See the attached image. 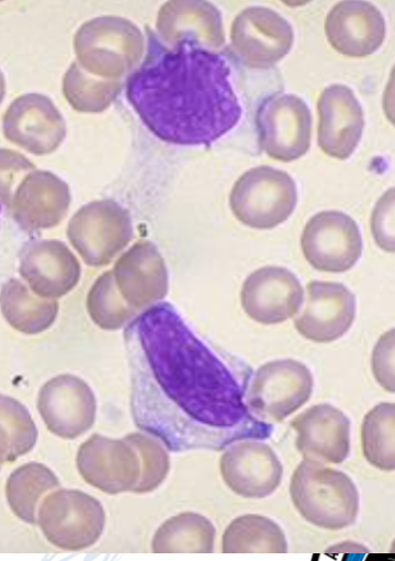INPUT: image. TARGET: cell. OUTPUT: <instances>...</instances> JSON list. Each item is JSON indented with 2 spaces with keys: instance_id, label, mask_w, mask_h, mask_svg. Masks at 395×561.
<instances>
[{
  "instance_id": "obj_3",
  "label": "cell",
  "mask_w": 395,
  "mask_h": 561,
  "mask_svg": "<svg viewBox=\"0 0 395 561\" xmlns=\"http://www.w3.org/2000/svg\"><path fill=\"white\" fill-rule=\"evenodd\" d=\"M290 495L296 511L319 528L351 526L359 513V492L349 476L319 461L303 459L295 468Z\"/></svg>"
},
{
  "instance_id": "obj_36",
  "label": "cell",
  "mask_w": 395,
  "mask_h": 561,
  "mask_svg": "<svg viewBox=\"0 0 395 561\" xmlns=\"http://www.w3.org/2000/svg\"><path fill=\"white\" fill-rule=\"evenodd\" d=\"M395 331L391 329L376 342L371 357V367L375 380L386 391L395 390Z\"/></svg>"
},
{
  "instance_id": "obj_1",
  "label": "cell",
  "mask_w": 395,
  "mask_h": 561,
  "mask_svg": "<svg viewBox=\"0 0 395 561\" xmlns=\"http://www.w3.org/2000/svg\"><path fill=\"white\" fill-rule=\"evenodd\" d=\"M124 339L133 422L168 450L218 451L271 436L273 425L247 403L251 367L203 342L169 302L134 317Z\"/></svg>"
},
{
  "instance_id": "obj_11",
  "label": "cell",
  "mask_w": 395,
  "mask_h": 561,
  "mask_svg": "<svg viewBox=\"0 0 395 561\" xmlns=\"http://www.w3.org/2000/svg\"><path fill=\"white\" fill-rule=\"evenodd\" d=\"M362 237L357 222L339 210L314 215L305 225L301 248L316 270L342 273L356 265L362 254Z\"/></svg>"
},
{
  "instance_id": "obj_12",
  "label": "cell",
  "mask_w": 395,
  "mask_h": 561,
  "mask_svg": "<svg viewBox=\"0 0 395 561\" xmlns=\"http://www.w3.org/2000/svg\"><path fill=\"white\" fill-rule=\"evenodd\" d=\"M76 465L87 483L109 494L133 492L142 472L138 450L128 439L100 434L80 445Z\"/></svg>"
},
{
  "instance_id": "obj_29",
  "label": "cell",
  "mask_w": 395,
  "mask_h": 561,
  "mask_svg": "<svg viewBox=\"0 0 395 561\" xmlns=\"http://www.w3.org/2000/svg\"><path fill=\"white\" fill-rule=\"evenodd\" d=\"M362 451L373 467L395 469V404L381 402L363 417L361 426Z\"/></svg>"
},
{
  "instance_id": "obj_39",
  "label": "cell",
  "mask_w": 395,
  "mask_h": 561,
  "mask_svg": "<svg viewBox=\"0 0 395 561\" xmlns=\"http://www.w3.org/2000/svg\"><path fill=\"white\" fill-rule=\"evenodd\" d=\"M1 1H4V0H0V2H1Z\"/></svg>"
},
{
  "instance_id": "obj_19",
  "label": "cell",
  "mask_w": 395,
  "mask_h": 561,
  "mask_svg": "<svg viewBox=\"0 0 395 561\" xmlns=\"http://www.w3.org/2000/svg\"><path fill=\"white\" fill-rule=\"evenodd\" d=\"M156 34L168 46L191 43L216 50L225 44L222 13L208 0H168L159 9Z\"/></svg>"
},
{
  "instance_id": "obj_38",
  "label": "cell",
  "mask_w": 395,
  "mask_h": 561,
  "mask_svg": "<svg viewBox=\"0 0 395 561\" xmlns=\"http://www.w3.org/2000/svg\"><path fill=\"white\" fill-rule=\"evenodd\" d=\"M5 95V78L0 69V104L2 103Z\"/></svg>"
},
{
  "instance_id": "obj_25",
  "label": "cell",
  "mask_w": 395,
  "mask_h": 561,
  "mask_svg": "<svg viewBox=\"0 0 395 561\" xmlns=\"http://www.w3.org/2000/svg\"><path fill=\"white\" fill-rule=\"evenodd\" d=\"M0 310L16 331L38 334L54 323L58 304L34 294L22 282L12 278L1 289Z\"/></svg>"
},
{
  "instance_id": "obj_4",
  "label": "cell",
  "mask_w": 395,
  "mask_h": 561,
  "mask_svg": "<svg viewBox=\"0 0 395 561\" xmlns=\"http://www.w3.org/2000/svg\"><path fill=\"white\" fill-rule=\"evenodd\" d=\"M145 36L131 20L101 15L86 21L74 37L76 61L87 72L111 80H121L140 62Z\"/></svg>"
},
{
  "instance_id": "obj_7",
  "label": "cell",
  "mask_w": 395,
  "mask_h": 561,
  "mask_svg": "<svg viewBox=\"0 0 395 561\" xmlns=\"http://www.w3.org/2000/svg\"><path fill=\"white\" fill-rule=\"evenodd\" d=\"M313 388L314 378L305 364L293 358L275 359L252 374L247 403L262 421L280 422L309 400Z\"/></svg>"
},
{
  "instance_id": "obj_27",
  "label": "cell",
  "mask_w": 395,
  "mask_h": 561,
  "mask_svg": "<svg viewBox=\"0 0 395 561\" xmlns=\"http://www.w3.org/2000/svg\"><path fill=\"white\" fill-rule=\"evenodd\" d=\"M58 486L59 480L48 467L40 462H29L9 476L5 496L16 517L25 523L35 524L41 501Z\"/></svg>"
},
{
  "instance_id": "obj_30",
  "label": "cell",
  "mask_w": 395,
  "mask_h": 561,
  "mask_svg": "<svg viewBox=\"0 0 395 561\" xmlns=\"http://www.w3.org/2000/svg\"><path fill=\"white\" fill-rule=\"evenodd\" d=\"M123 88L121 80L103 79L83 70L77 61L66 70L63 93L78 112L99 113L106 110Z\"/></svg>"
},
{
  "instance_id": "obj_17",
  "label": "cell",
  "mask_w": 395,
  "mask_h": 561,
  "mask_svg": "<svg viewBox=\"0 0 395 561\" xmlns=\"http://www.w3.org/2000/svg\"><path fill=\"white\" fill-rule=\"evenodd\" d=\"M304 290L294 273L281 266H264L244 282L240 302L246 314L262 324H276L302 308Z\"/></svg>"
},
{
  "instance_id": "obj_32",
  "label": "cell",
  "mask_w": 395,
  "mask_h": 561,
  "mask_svg": "<svg viewBox=\"0 0 395 561\" xmlns=\"http://www.w3.org/2000/svg\"><path fill=\"white\" fill-rule=\"evenodd\" d=\"M87 308L94 323L104 330L120 329L137 313L117 293L112 272L95 280L87 298Z\"/></svg>"
},
{
  "instance_id": "obj_14",
  "label": "cell",
  "mask_w": 395,
  "mask_h": 561,
  "mask_svg": "<svg viewBox=\"0 0 395 561\" xmlns=\"http://www.w3.org/2000/svg\"><path fill=\"white\" fill-rule=\"evenodd\" d=\"M4 138L33 154H46L59 146L66 134L61 113L41 93L14 99L2 117Z\"/></svg>"
},
{
  "instance_id": "obj_23",
  "label": "cell",
  "mask_w": 395,
  "mask_h": 561,
  "mask_svg": "<svg viewBox=\"0 0 395 561\" xmlns=\"http://www.w3.org/2000/svg\"><path fill=\"white\" fill-rule=\"evenodd\" d=\"M19 272L34 294L53 299L76 286L80 265L58 240H37L22 251Z\"/></svg>"
},
{
  "instance_id": "obj_28",
  "label": "cell",
  "mask_w": 395,
  "mask_h": 561,
  "mask_svg": "<svg viewBox=\"0 0 395 561\" xmlns=\"http://www.w3.org/2000/svg\"><path fill=\"white\" fill-rule=\"evenodd\" d=\"M225 553L287 551L282 528L272 519L259 514H245L233 519L222 538Z\"/></svg>"
},
{
  "instance_id": "obj_9",
  "label": "cell",
  "mask_w": 395,
  "mask_h": 561,
  "mask_svg": "<svg viewBox=\"0 0 395 561\" xmlns=\"http://www.w3.org/2000/svg\"><path fill=\"white\" fill-rule=\"evenodd\" d=\"M229 37L235 53L246 66L267 69L289 54L294 32L290 22L276 11L255 5L236 15Z\"/></svg>"
},
{
  "instance_id": "obj_21",
  "label": "cell",
  "mask_w": 395,
  "mask_h": 561,
  "mask_svg": "<svg viewBox=\"0 0 395 561\" xmlns=\"http://www.w3.org/2000/svg\"><path fill=\"white\" fill-rule=\"evenodd\" d=\"M326 37L338 53L365 57L375 53L386 36L382 12L366 0H341L325 21Z\"/></svg>"
},
{
  "instance_id": "obj_18",
  "label": "cell",
  "mask_w": 395,
  "mask_h": 561,
  "mask_svg": "<svg viewBox=\"0 0 395 561\" xmlns=\"http://www.w3.org/2000/svg\"><path fill=\"white\" fill-rule=\"evenodd\" d=\"M317 111L319 148L332 158L348 159L364 128L362 106L353 91L343 84L327 87L319 95Z\"/></svg>"
},
{
  "instance_id": "obj_35",
  "label": "cell",
  "mask_w": 395,
  "mask_h": 561,
  "mask_svg": "<svg viewBox=\"0 0 395 561\" xmlns=\"http://www.w3.org/2000/svg\"><path fill=\"white\" fill-rule=\"evenodd\" d=\"M394 188H390L377 201L371 216V231L375 243L384 251L394 252Z\"/></svg>"
},
{
  "instance_id": "obj_22",
  "label": "cell",
  "mask_w": 395,
  "mask_h": 561,
  "mask_svg": "<svg viewBox=\"0 0 395 561\" xmlns=\"http://www.w3.org/2000/svg\"><path fill=\"white\" fill-rule=\"evenodd\" d=\"M115 285L136 312L160 301L168 291V273L157 248L149 241L134 244L112 271Z\"/></svg>"
},
{
  "instance_id": "obj_16",
  "label": "cell",
  "mask_w": 395,
  "mask_h": 561,
  "mask_svg": "<svg viewBox=\"0 0 395 561\" xmlns=\"http://www.w3.org/2000/svg\"><path fill=\"white\" fill-rule=\"evenodd\" d=\"M303 304L294 318V327L302 336L316 343L340 339L356 318V297L340 283L309 282Z\"/></svg>"
},
{
  "instance_id": "obj_34",
  "label": "cell",
  "mask_w": 395,
  "mask_h": 561,
  "mask_svg": "<svg viewBox=\"0 0 395 561\" xmlns=\"http://www.w3.org/2000/svg\"><path fill=\"white\" fill-rule=\"evenodd\" d=\"M33 170L34 165L22 153L11 149H0V201L5 206H10L21 180Z\"/></svg>"
},
{
  "instance_id": "obj_33",
  "label": "cell",
  "mask_w": 395,
  "mask_h": 561,
  "mask_svg": "<svg viewBox=\"0 0 395 561\" xmlns=\"http://www.w3.org/2000/svg\"><path fill=\"white\" fill-rule=\"evenodd\" d=\"M138 450L142 472L134 493H148L156 490L167 478L170 458L163 444L147 433H131L125 436Z\"/></svg>"
},
{
  "instance_id": "obj_6",
  "label": "cell",
  "mask_w": 395,
  "mask_h": 561,
  "mask_svg": "<svg viewBox=\"0 0 395 561\" xmlns=\"http://www.w3.org/2000/svg\"><path fill=\"white\" fill-rule=\"evenodd\" d=\"M297 204L295 181L286 172L260 165L235 182L229 205L234 216L255 229H272L284 222Z\"/></svg>"
},
{
  "instance_id": "obj_8",
  "label": "cell",
  "mask_w": 395,
  "mask_h": 561,
  "mask_svg": "<svg viewBox=\"0 0 395 561\" xmlns=\"http://www.w3.org/2000/svg\"><path fill=\"white\" fill-rule=\"evenodd\" d=\"M256 125L261 149L274 160H297L311 147L312 114L297 95L276 93L264 99Z\"/></svg>"
},
{
  "instance_id": "obj_2",
  "label": "cell",
  "mask_w": 395,
  "mask_h": 561,
  "mask_svg": "<svg viewBox=\"0 0 395 561\" xmlns=\"http://www.w3.org/2000/svg\"><path fill=\"white\" fill-rule=\"evenodd\" d=\"M145 32V59L125 83L143 124L179 146H207L230 131L242 108L226 58L191 43L168 46L147 26Z\"/></svg>"
},
{
  "instance_id": "obj_15",
  "label": "cell",
  "mask_w": 395,
  "mask_h": 561,
  "mask_svg": "<svg viewBox=\"0 0 395 561\" xmlns=\"http://www.w3.org/2000/svg\"><path fill=\"white\" fill-rule=\"evenodd\" d=\"M225 484L246 499H263L280 485L283 467L272 447L258 439L228 445L219 461Z\"/></svg>"
},
{
  "instance_id": "obj_5",
  "label": "cell",
  "mask_w": 395,
  "mask_h": 561,
  "mask_svg": "<svg viewBox=\"0 0 395 561\" xmlns=\"http://www.w3.org/2000/svg\"><path fill=\"white\" fill-rule=\"evenodd\" d=\"M36 523L52 545L79 551L99 540L105 526V512L90 494L76 489H55L41 501Z\"/></svg>"
},
{
  "instance_id": "obj_10",
  "label": "cell",
  "mask_w": 395,
  "mask_h": 561,
  "mask_svg": "<svg viewBox=\"0 0 395 561\" xmlns=\"http://www.w3.org/2000/svg\"><path fill=\"white\" fill-rule=\"evenodd\" d=\"M128 213L112 201L83 206L68 226V238L86 263L108 264L132 239Z\"/></svg>"
},
{
  "instance_id": "obj_40",
  "label": "cell",
  "mask_w": 395,
  "mask_h": 561,
  "mask_svg": "<svg viewBox=\"0 0 395 561\" xmlns=\"http://www.w3.org/2000/svg\"><path fill=\"white\" fill-rule=\"evenodd\" d=\"M0 210H1V206H0Z\"/></svg>"
},
{
  "instance_id": "obj_31",
  "label": "cell",
  "mask_w": 395,
  "mask_h": 561,
  "mask_svg": "<svg viewBox=\"0 0 395 561\" xmlns=\"http://www.w3.org/2000/svg\"><path fill=\"white\" fill-rule=\"evenodd\" d=\"M37 427L27 408L0 393V465L11 462L33 449Z\"/></svg>"
},
{
  "instance_id": "obj_20",
  "label": "cell",
  "mask_w": 395,
  "mask_h": 561,
  "mask_svg": "<svg viewBox=\"0 0 395 561\" xmlns=\"http://www.w3.org/2000/svg\"><path fill=\"white\" fill-rule=\"evenodd\" d=\"M291 426L304 459L338 465L348 458L351 423L338 408L328 403L313 405L294 417Z\"/></svg>"
},
{
  "instance_id": "obj_26",
  "label": "cell",
  "mask_w": 395,
  "mask_h": 561,
  "mask_svg": "<svg viewBox=\"0 0 395 561\" xmlns=\"http://www.w3.org/2000/svg\"><path fill=\"white\" fill-rule=\"evenodd\" d=\"M216 530L212 522L194 512H183L163 522L151 540L154 552H203L214 550Z\"/></svg>"
},
{
  "instance_id": "obj_13",
  "label": "cell",
  "mask_w": 395,
  "mask_h": 561,
  "mask_svg": "<svg viewBox=\"0 0 395 561\" xmlns=\"http://www.w3.org/2000/svg\"><path fill=\"white\" fill-rule=\"evenodd\" d=\"M37 410L50 433L64 439H75L93 425L97 399L83 379L63 374L42 386Z\"/></svg>"
},
{
  "instance_id": "obj_37",
  "label": "cell",
  "mask_w": 395,
  "mask_h": 561,
  "mask_svg": "<svg viewBox=\"0 0 395 561\" xmlns=\"http://www.w3.org/2000/svg\"><path fill=\"white\" fill-rule=\"evenodd\" d=\"M280 1H282L284 4H286L289 7L296 8V7L305 5L308 2H311L312 0H280Z\"/></svg>"
},
{
  "instance_id": "obj_24",
  "label": "cell",
  "mask_w": 395,
  "mask_h": 561,
  "mask_svg": "<svg viewBox=\"0 0 395 561\" xmlns=\"http://www.w3.org/2000/svg\"><path fill=\"white\" fill-rule=\"evenodd\" d=\"M70 201L68 186L48 171L29 172L15 188L10 208L16 222L26 230L57 225Z\"/></svg>"
}]
</instances>
